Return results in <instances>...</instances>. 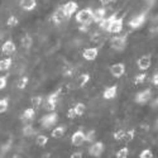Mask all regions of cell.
Instances as JSON below:
<instances>
[{
  "instance_id": "43",
  "label": "cell",
  "mask_w": 158,
  "mask_h": 158,
  "mask_svg": "<svg viewBox=\"0 0 158 158\" xmlns=\"http://www.w3.org/2000/svg\"><path fill=\"white\" fill-rule=\"evenodd\" d=\"M152 82H153V85L158 86V71L153 75V77H152Z\"/></svg>"
},
{
  "instance_id": "36",
  "label": "cell",
  "mask_w": 158,
  "mask_h": 158,
  "mask_svg": "<svg viewBox=\"0 0 158 158\" xmlns=\"http://www.w3.org/2000/svg\"><path fill=\"white\" fill-rule=\"evenodd\" d=\"M139 158H153V152H152V149H149V148L143 149V151L139 153Z\"/></svg>"
},
{
  "instance_id": "15",
  "label": "cell",
  "mask_w": 158,
  "mask_h": 158,
  "mask_svg": "<svg viewBox=\"0 0 158 158\" xmlns=\"http://www.w3.org/2000/svg\"><path fill=\"white\" fill-rule=\"evenodd\" d=\"M66 19H69V18H67V15H66V13L63 11L62 6L58 8V9H56L53 11V14H52V20H53V23H56V24H61Z\"/></svg>"
},
{
  "instance_id": "1",
  "label": "cell",
  "mask_w": 158,
  "mask_h": 158,
  "mask_svg": "<svg viewBox=\"0 0 158 158\" xmlns=\"http://www.w3.org/2000/svg\"><path fill=\"white\" fill-rule=\"evenodd\" d=\"M75 20L78 24H90L93 22V9L91 8H85L76 11Z\"/></svg>"
},
{
  "instance_id": "32",
  "label": "cell",
  "mask_w": 158,
  "mask_h": 158,
  "mask_svg": "<svg viewBox=\"0 0 158 158\" xmlns=\"http://www.w3.org/2000/svg\"><path fill=\"white\" fill-rule=\"evenodd\" d=\"M9 109V98L0 99V114L5 113Z\"/></svg>"
},
{
  "instance_id": "46",
  "label": "cell",
  "mask_w": 158,
  "mask_h": 158,
  "mask_svg": "<svg viewBox=\"0 0 158 158\" xmlns=\"http://www.w3.org/2000/svg\"><path fill=\"white\" fill-rule=\"evenodd\" d=\"M154 129H156V130H158V119L154 122Z\"/></svg>"
},
{
  "instance_id": "28",
  "label": "cell",
  "mask_w": 158,
  "mask_h": 158,
  "mask_svg": "<svg viewBox=\"0 0 158 158\" xmlns=\"http://www.w3.org/2000/svg\"><path fill=\"white\" fill-rule=\"evenodd\" d=\"M48 139L49 138L47 135H44V134H38L37 138H35V144L39 146V147H44L46 144L48 143Z\"/></svg>"
},
{
  "instance_id": "11",
  "label": "cell",
  "mask_w": 158,
  "mask_h": 158,
  "mask_svg": "<svg viewBox=\"0 0 158 158\" xmlns=\"http://www.w3.org/2000/svg\"><path fill=\"white\" fill-rule=\"evenodd\" d=\"M62 9H63V11L66 13L67 18H71V17L75 14V13L77 11V9H78V4H77L76 2H73V0H70V2L64 3V4L62 5Z\"/></svg>"
},
{
  "instance_id": "12",
  "label": "cell",
  "mask_w": 158,
  "mask_h": 158,
  "mask_svg": "<svg viewBox=\"0 0 158 158\" xmlns=\"http://www.w3.org/2000/svg\"><path fill=\"white\" fill-rule=\"evenodd\" d=\"M71 143L75 147H81L85 143V131L82 130H76L71 137Z\"/></svg>"
},
{
  "instance_id": "9",
  "label": "cell",
  "mask_w": 158,
  "mask_h": 158,
  "mask_svg": "<svg viewBox=\"0 0 158 158\" xmlns=\"http://www.w3.org/2000/svg\"><path fill=\"white\" fill-rule=\"evenodd\" d=\"M152 64V56L151 55H144L142 57L138 58L137 61V66L140 71H147Z\"/></svg>"
},
{
  "instance_id": "13",
  "label": "cell",
  "mask_w": 158,
  "mask_h": 158,
  "mask_svg": "<svg viewBox=\"0 0 158 158\" xmlns=\"http://www.w3.org/2000/svg\"><path fill=\"white\" fill-rule=\"evenodd\" d=\"M124 27V19L123 18H116L111 24H110V27L108 28V33H119L122 32Z\"/></svg>"
},
{
  "instance_id": "41",
  "label": "cell",
  "mask_w": 158,
  "mask_h": 158,
  "mask_svg": "<svg viewBox=\"0 0 158 158\" xmlns=\"http://www.w3.org/2000/svg\"><path fill=\"white\" fill-rule=\"evenodd\" d=\"M77 115H76V113H75V109L73 108H70L69 110H67V118H69V119H75V118H76Z\"/></svg>"
},
{
  "instance_id": "10",
  "label": "cell",
  "mask_w": 158,
  "mask_h": 158,
  "mask_svg": "<svg viewBox=\"0 0 158 158\" xmlns=\"http://www.w3.org/2000/svg\"><path fill=\"white\" fill-rule=\"evenodd\" d=\"M99 56V47H89L82 51V57L86 61H95Z\"/></svg>"
},
{
  "instance_id": "14",
  "label": "cell",
  "mask_w": 158,
  "mask_h": 158,
  "mask_svg": "<svg viewBox=\"0 0 158 158\" xmlns=\"http://www.w3.org/2000/svg\"><path fill=\"white\" fill-rule=\"evenodd\" d=\"M15 51H17V46L13 41H6L2 46V53L5 56H10L13 53H15Z\"/></svg>"
},
{
  "instance_id": "25",
  "label": "cell",
  "mask_w": 158,
  "mask_h": 158,
  "mask_svg": "<svg viewBox=\"0 0 158 158\" xmlns=\"http://www.w3.org/2000/svg\"><path fill=\"white\" fill-rule=\"evenodd\" d=\"M11 63H13V61L10 57L0 60V71H8L11 67Z\"/></svg>"
},
{
  "instance_id": "6",
  "label": "cell",
  "mask_w": 158,
  "mask_h": 158,
  "mask_svg": "<svg viewBox=\"0 0 158 158\" xmlns=\"http://www.w3.org/2000/svg\"><path fill=\"white\" fill-rule=\"evenodd\" d=\"M146 19H147V13H140V14H137V15H134L133 18H131L129 20L128 25L131 29H138L146 23Z\"/></svg>"
},
{
  "instance_id": "27",
  "label": "cell",
  "mask_w": 158,
  "mask_h": 158,
  "mask_svg": "<svg viewBox=\"0 0 158 158\" xmlns=\"http://www.w3.org/2000/svg\"><path fill=\"white\" fill-rule=\"evenodd\" d=\"M28 84H29V77L28 76H22L18 80V82H17V87L20 89V90H24L25 87L28 86Z\"/></svg>"
},
{
  "instance_id": "33",
  "label": "cell",
  "mask_w": 158,
  "mask_h": 158,
  "mask_svg": "<svg viewBox=\"0 0 158 158\" xmlns=\"http://www.w3.org/2000/svg\"><path fill=\"white\" fill-rule=\"evenodd\" d=\"M128 156H129V148L128 147H123L115 153L116 158H127Z\"/></svg>"
},
{
  "instance_id": "19",
  "label": "cell",
  "mask_w": 158,
  "mask_h": 158,
  "mask_svg": "<svg viewBox=\"0 0 158 158\" xmlns=\"http://www.w3.org/2000/svg\"><path fill=\"white\" fill-rule=\"evenodd\" d=\"M105 17H106V9L105 8H98V9L93 10V22L99 23Z\"/></svg>"
},
{
  "instance_id": "7",
  "label": "cell",
  "mask_w": 158,
  "mask_h": 158,
  "mask_svg": "<svg viewBox=\"0 0 158 158\" xmlns=\"http://www.w3.org/2000/svg\"><path fill=\"white\" fill-rule=\"evenodd\" d=\"M109 71H110V73H111L113 77H115V78H120V77L124 76V73H125V64L122 63V62L114 63L113 66H110Z\"/></svg>"
},
{
  "instance_id": "5",
  "label": "cell",
  "mask_w": 158,
  "mask_h": 158,
  "mask_svg": "<svg viewBox=\"0 0 158 158\" xmlns=\"http://www.w3.org/2000/svg\"><path fill=\"white\" fill-rule=\"evenodd\" d=\"M151 99H152V90L151 89L142 90V91H139V93H137L135 96H134V101L139 105H144V104L149 102Z\"/></svg>"
},
{
  "instance_id": "4",
  "label": "cell",
  "mask_w": 158,
  "mask_h": 158,
  "mask_svg": "<svg viewBox=\"0 0 158 158\" xmlns=\"http://www.w3.org/2000/svg\"><path fill=\"white\" fill-rule=\"evenodd\" d=\"M60 93H61V90H57V91H55V93L48 95V98L46 100V104H44V109L47 111H55L56 110L57 102H58V99H60Z\"/></svg>"
},
{
  "instance_id": "18",
  "label": "cell",
  "mask_w": 158,
  "mask_h": 158,
  "mask_svg": "<svg viewBox=\"0 0 158 158\" xmlns=\"http://www.w3.org/2000/svg\"><path fill=\"white\" fill-rule=\"evenodd\" d=\"M19 5L25 11H32L37 6V0H20Z\"/></svg>"
},
{
  "instance_id": "2",
  "label": "cell",
  "mask_w": 158,
  "mask_h": 158,
  "mask_svg": "<svg viewBox=\"0 0 158 158\" xmlns=\"http://www.w3.org/2000/svg\"><path fill=\"white\" fill-rule=\"evenodd\" d=\"M58 120V114L56 111H49L48 114H44L41 120H39V124L43 129H51V127H53Z\"/></svg>"
},
{
  "instance_id": "30",
  "label": "cell",
  "mask_w": 158,
  "mask_h": 158,
  "mask_svg": "<svg viewBox=\"0 0 158 158\" xmlns=\"http://www.w3.org/2000/svg\"><path fill=\"white\" fill-rule=\"evenodd\" d=\"M19 24V19L17 15H10L8 19H6V25L9 28H14Z\"/></svg>"
},
{
  "instance_id": "29",
  "label": "cell",
  "mask_w": 158,
  "mask_h": 158,
  "mask_svg": "<svg viewBox=\"0 0 158 158\" xmlns=\"http://www.w3.org/2000/svg\"><path fill=\"white\" fill-rule=\"evenodd\" d=\"M31 102H32V106H33L34 109L39 108V106L42 105V102H43L42 95H35V96H33V98L31 99Z\"/></svg>"
},
{
  "instance_id": "8",
  "label": "cell",
  "mask_w": 158,
  "mask_h": 158,
  "mask_svg": "<svg viewBox=\"0 0 158 158\" xmlns=\"http://www.w3.org/2000/svg\"><path fill=\"white\" fill-rule=\"evenodd\" d=\"M104 149H105V146L102 142H95L91 144V147L89 148V154L91 157H101L102 153H104Z\"/></svg>"
},
{
  "instance_id": "26",
  "label": "cell",
  "mask_w": 158,
  "mask_h": 158,
  "mask_svg": "<svg viewBox=\"0 0 158 158\" xmlns=\"http://www.w3.org/2000/svg\"><path fill=\"white\" fill-rule=\"evenodd\" d=\"M73 109H75V113H76L77 116H82L86 111V105L84 102H77L73 106Z\"/></svg>"
},
{
  "instance_id": "31",
  "label": "cell",
  "mask_w": 158,
  "mask_h": 158,
  "mask_svg": "<svg viewBox=\"0 0 158 158\" xmlns=\"http://www.w3.org/2000/svg\"><path fill=\"white\" fill-rule=\"evenodd\" d=\"M146 78H147V73L144 71H142V73H137L134 76V84L135 85H140V84H143L144 81H146Z\"/></svg>"
},
{
  "instance_id": "39",
  "label": "cell",
  "mask_w": 158,
  "mask_h": 158,
  "mask_svg": "<svg viewBox=\"0 0 158 158\" xmlns=\"http://www.w3.org/2000/svg\"><path fill=\"white\" fill-rule=\"evenodd\" d=\"M134 135H135V130H134V129H130V130L125 131V137H124V139H125L127 142H130V140H133V139H134Z\"/></svg>"
},
{
  "instance_id": "35",
  "label": "cell",
  "mask_w": 158,
  "mask_h": 158,
  "mask_svg": "<svg viewBox=\"0 0 158 158\" xmlns=\"http://www.w3.org/2000/svg\"><path fill=\"white\" fill-rule=\"evenodd\" d=\"M124 137H125V130H123V129L114 131V134H113V138L115 140H122V139H124Z\"/></svg>"
},
{
  "instance_id": "38",
  "label": "cell",
  "mask_w": 158,
  "mask_h": 158,
  "mask_svg": "<svg viewBox=\"0 0 158 158\" xmlns=\"http://www.w3.org/2000/svg\"><path fill=\"white\" fill-rule=\"evenodd\" d=\"M9 76H10V73L4 75V76H0V90H3V89H5V87H6Z\"/></svg>"
},
{
  "instance_id": "37",
  "label": "cell",
  "mask_w": 158,
  "mask_h": 158,
  "mask_svg": "<svg viewBox=\"0 0 158 158\" xmlns=\"http://www.w3.org/2000/svg\"><path fill=\"white\" fill-rule=\"evenodd\" d=\"M94 139H95V130L94 129L89 130L87 133H85V142L91 143V142H94Z\"/></svg>"
},
{
  "instance_id": "21",
  "label": "cell",
  "mask_w": 158,
  "mask_h": 158,
  "mask_svg": "<svg viewBox=\"0 0 158 158\" xmlns=\"http://www.w3.org/2000/svg\"><path fill=\"white\" fill-rule=\"evenodd\" d=\"M20 44L23 48L25 49H29L32 46H33V38L29 35V34H24L20 39Z\"/></svg>"
},
{
  "instance_id": "45",
  "label": "cell",
  "mask_w": 158,
  "mask_h": 158,
  "mask_svg": "<svg viewBox=\"0 0 158 158\" xmlns=\"http://www.w3.org/2000/svg\"><path fill=\"white\" fill-rule=\"evenodd\" d=\"M99 2L101 3V5H109V4H111L113 2H114V0H99Z\"/></svg>"
},
{
  "instance_id": "20",
  "label": "cell",
  "mask_w": 158,
  "mask_h": 158,
  "mask_svg": "<svg viewBox=\"0 0 158 158\" xmlns=\"http://www.w3.org/2000/svg\"><path fill=\"white\" fill-rule=\"evenodd\" d=\"M34 118H35V109L33 106L27 108L22 114V120H24V122H32Z\"/></svg>"
},
{
  "instance_id": "34",
  "label": "cell",
  "mask_w": 158,
  "mask_h": 158,
  "mask_svg": "<svg viewBox=\"0 0 158 158\" xmlns=\"http://www.w3.org/2000/svg\"><path fill=\"white\" fill-rule=\"evenodd\" d=\"M102 41H104V37L101 35V33H94L93 35H91V42L98 43V44H101Z\"/></svg>"
},
{
  "instance_id": "3",
  "label": "cell",
  "mask_w": 158,
  "mask_h": 158,
  "mask_svg": "<svg viewBox=\"0 0 158 158\" xmlns=\"http://www.w3.org/2000/svg\"><path fill=\"white\" fill-rule=\"evenodd\" d=\"M128 33L123 34V35H115L111 41H110V46L114 51H118V52H120V51H124L127 44H128Z\"/></svg>"
},
{
  "instance_id": "40",
  "label": "cell",
  "mask_w": 158,
  "mask_h": 158,
  "mask_svg": "<svg viewBox=\"0 0 158 158\" xmlns=\"http://www.w3.org/2000/svg\"><path fill=\"white\" fill-rule=\"evenodd\" d=\"M90 29V24H80V27H78V31L81 33H87Z\"/></svg>"
},
{
  "instance_id": "24",
  "label": "cell",
  "mask_w": 158,
  "mask_h": 158,
  "mask_svg": "<svg viewBox=\"0 0 158 158\" xmlns=\"http://www.w3.org/2000/svg\"><path fill=\"white\" fill-rule=\"evenodd\" d=\"M22 133H23L24 137H32V135L35 134V129L33 128L32 124H25L22 129Z\"/></svg>"
},
{
  "instance_id": "16",
  "label": "cell",
  "mask_w": 158,
  "mask_h": 158,
  "mask_svg": "<svg viewBox=\"0 0 158 158\" xmlns=\"http://www.w3.org/2000/svg\"><path fill=\"white\" fill-rule=\"evenodd\" d=\"M116 95H118V85L108 86L106 89L104 90V93H102V98H104L105 100H111V99H114Z\"/></svg>"
},
{
  "instance_id": "44",
  "label": "cell",
  "mask_w": 158,
  "mask_h": 158,
  "mask_svg": "<svg viewBox=\"0 0 158 158\" xmlns=\"http://www.w3.org/2000/svg\"><path fill=\"white\" fill-rule=\"evenodd\" d=\"M151 108H152V109H158V98H156V99L151 102Z\"/></svg>"
},
{
  "instance_id": "17",
  "label": "cell",
  "mask_w": 158,
  "mask_h": 158,
  "mask_svg": "<svg viewBox=\"0 0 158 158\" xmlns=\"http://www.w3.org/2000/svg\"><path fill=\"white\" fill-rule=\"evenodd\" d=\"M116 18H118V13H114V14H113V15H110V17H105L102 20H100V22H99V27H100L102 31L106 32V31H108V28L110 27V24H111Z\"/></svg>"
},
{
  "instance_id": "22",
  "label": "cell",
  "mask_w": 158,
  "mask_h": 158,
  "mask_svg": "<svg viewBox=\"0 0 158 158\" xmlns=\"http://www.w3.org/2000/svg\"><path fill=\"white\" fill-rule=\"evenodd\" d=\"M64 133H66V127H64V125H58V127H56L53 130H52L51 137L57 139V138L63 137V135H64Z\"/></svg>"
},
{
  "instance_id": "23",
  "label": "cell",
  "mask_w": 158,
  "mask_h": 158,
  "mask_svg": "<svg viewBox=\"0 0 158 158\" xmlns=\"http://www.w3.org/2000/svg\"><path fill=\"white\" fill-rule=\"evenodd\" d=\"M91 80V75L90 73H81L77 77V86L78 87H84L86 84H89V81Z\"/></svg>"
},
{
  "instance_id": "42",
  "label": "cell",
  "mask_w": 158,
  "mask_h": 158,
  "mask_svg": "<svg viewBox=\"0 0 158 158\" xmlns=\"http://www.w3.org/2000/svg\"><path fill=\"white\" fill-rule=\"evenodd\" d=\"M82 156H84V153L81 151H76L71 154V158H82Z\"/></svg>"
}]
</instances>
